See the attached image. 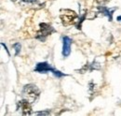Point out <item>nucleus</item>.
Returning <instances> with one entry per match:
<instances>
[{"instance_id": "nucleus-1", "label": "nucleus", "mask_w": 121, "mask_h": 116, "mask_svg": "<svg viewBox=\"0 0 121 116\" xmlns=\"http://www.w3.org/2000/svg\"><path fill=\"white\" fill-rule=\"evenodd\" d=\"M40 95V91L35 84H27L23 87L22 97L23 99L30 102L31 104L35 101Z\"/></svg>"}, {"instance_id": "nucleus-2", "label": "nucleus", "mask_w": 121, "mask_h": 116, "mask_svg": "<svg viewBox=\"0 0 121 116\" xmlns=\"http://www.w3.org/2000/svg\"><path fill=\"white\" fill-rule=\"evenodd\" d=\"M60 18L61 23L64 26H70L73 24H76L78 20V15L72 10H60Z\"/></svg>"}, {"instance_id": "nucleus-3", "label": "nucleus", "mask_w": 121, "mask_h": 116, "mask_svg": "<svg viewBox=\"0 0 121 116\" xmlns=\"http://www.w3.org/2000/svg\"><path fill=\"white\" fill-rule=\"evenodd\" d=\"M39 26H40L39 30L36 33V39H39V40H41V41H45L46 39L49 35H51L52 33L55 32V29L53 28L50 24H48L43 23V24H40Z\"/></svg>"}, {"instance_id": "nucleus-4", "label": "nucleus", "mask_w": 121, "mask_h": 116, "mask_svg": "<svg viewBox=\"0 0 121 116\" xmlns=\"http://www.w3.org/2000/svg\"><path fill=\"white\" fill-rule=\"evenodd\" d=\"M18 110H21L22 114V115H31L32 114V107H31V103L27 100L23 99L22 101H19L18 104Z\"/></svg>"}, {"instance_id": "nucleus-5", "label": "nucleus", "mask_w": 121, "mask_h": 116, "mask_svg": "<svg viewBox=\"0 0 121 116\" xmlns=\"http://www.w3.org/2000/svg\"><path fill=\"white\" fill-rule=\"evenodd\" d=\"M63 40V48H62V55L64 57H67L69 54H70V52H71V43H72V40L70 38L68 37H64L62 39Z\"/></svg>"}, {"instance_id": "nucleus-6", "label": "nucleus", "mask_w": 121, "mask_h": 116, "mask_svg": "<svg viewBox=\"0 0 121 116\" xmlns=\"http://www.w3.org/2000/svg\"><path fill=\"white\" fill-rule=\"evenodd\" d=\"M54 68H52L47 62H44V63H38L36 65V68L35 69V72H39V73H47L48 71H51L53 70Z\"/></svg>"}, {"instance_id": "nucleus-7", "label": "nucleus", "mask_w": 121, "mask_h": 116, "mask_svg": "<svg viewBox=\"0 0 121 116\" xmlns=\"http://www.w3.org/2000/svg\"><path fill=\"white\" fill-rule=\"evenodd\" d=\"M99 10H100V11L103 13L104 15H106V16H108L109 17V21H112V14H113V10L111 11L110 10H108L107 8H104V7H100L99 8Z\"/></svg>"}, {"instance_id": "nucleus-8", "label": "nucleus", "mask_w": 121, "mask_h": 116, "mask_svg": "<svg viewBox=\"0 0 121 116\" xmlns=\"http://www.w3.org/2000/svg\"><path fill=\"white\" fill-rule=\"evenodd\" d=\"M13 47L15 48V50H16V55H18L19 53H20V50H21V45L19 43H16L13 45Z\"/></svg>"}, {"instance_id": "nucleus-9", "label": "nucleus", "mask_w": 121, "mask_h": 116, "mask_svg": "<svg viewBox=\"0 0 121 116\" xmlns=\"http://www.w3.org/2000/svg\"><path fill=\"white\" fill-rule=\"evenodd\" d=\"M52 72H53V74H54L55 76H57V77H59V78L63 76V74H62V73H60L59 70H55V69H53V70H52Z\"/></svg>"}, {"instance_id": "nucleus-10", "label": "nucleus", "mask_w": 121, "mask_h": 116, "mask_svg": "<svg viewBox=\"0 0 121 116\" xmlns=\"http://www.w3.org/2000/svg\"><path fill=\"white\" fill-rule=\"evenodd\" d=\"M97 1V3L98 4H100V5H104V4H107L109 1H111V0H96Z\"/></svg>"}, {"instance_id": "nucleus-11", "label": "nucleus", "mask_w": 121, "mask_h": 116, "mask_svg": "<svg viewBox=\"0 0 121 116\" xmlns=\"http://www.w3.org/2000/svg\"><path fill=\"white\" fill-rule=\"evenodd\" d=\"M24 1L27 2V3H29V4H32V5H35V3H38L37 0H24Z\"/></svg>"}, {"instance_id": "nucleus-12", "label": "nucleus", "mask_w": 121, "mask_h": 116, "mask_svg": "<svg viewBox=\"0 0 121 116\" xmlns=\"http://www.w3.org/2000/svg\"><path fill=\"white\" fill-rule=\"evenodd\" d=\"M35 114H37V115H48L49 112L48 111H47V112H36Z\"/></svg>"}, {"instance_id": "nucleus-13", "label": "nucleus", "mask_w": 121, "mask_h": 116, "mask_svg": "<svg viewBox=\"0 0 121 116\" xmlns=\"http://www.w3.org/2000/svg\"><path fill=\"white\" fill-rule=\"evenodd\" d=\"M117 19H118V21H121V16H119V17H118Z\"/></svg>"}, {"instance_id": "nucleus-14", "label": "nucleus", "mask_w": 121, "mask_h": 116, "mask_svg": "<svg viewBox=\"0 0 121 116\" xmlns=\"http://www.w3.org/2000/svg\"><path fill=\"white\" fill-rule=\"evenodd\" d=\"M12 1H17V0H12Z\"/></svg>"}]
</instances>
